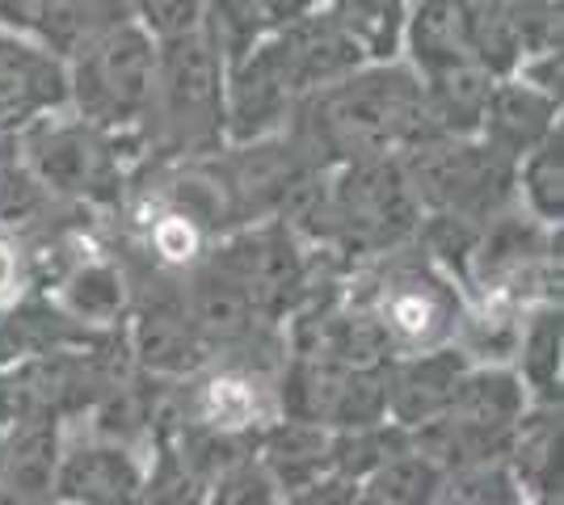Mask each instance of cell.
Masks as SVG:
<instances>
[{
	"mask_svg": "<svg viewBox=\"0 0 564 505\" xmlns=\"http://www.w3.org/2000/svg\"><path fill=\"white\" fill-rule=\"evenodd\" d=\"M22 290H30V278H25V253L9 237H0V308L9 299H18Z\"/></svg>",
	"mask_w": 564,
	"mask_h": 505,
	"instance_id": "cell-28",
	"label": "cell"
},
{
	"mask_svg": "<svg viewBox=\"0 0 564 505\" xmlns=\"http://www.w3.org/2000/svg\"><path fill=\"white\" fill-rule=\"evenodd\" d=\"M203 497H207V481L189 472L165 438H152L148 476H143V505H203Z\"/></svg>",
	"mask_w": 564,
	"mask_h": 505,
	"instance_id": "cell-23",
	"label": "cell"
},
{
	"mask_svg": "<svg viewBox=\"0 0 564 505\" xmlns=\"http://www.w3.org/2000/svg\"><path fill=\"white\" fill-rule=\"evenodd\" d=\"M101 337L115 333H89L68 312H59L51 304V295L22 290L18 299H9L0 308V371L34 359H51V354H68V350H85V345H97Z\"/></svg>",
	"mask_w": 564,
	"mask_h": 505,
	"instance_id": "cell-14",
	"label": "cell"
},
{
	"mask_svg": "<svg viewBox=\"0 0 564 505\" xmlns=\"http://www.w3.org/2000/svg\"><path fill=\"white\" fill-rule=\"evenodd\" d=\"M471 362L459 345L425 350V354H404L388 359L383 366V405L388 421L400 430H417L425 421L443 417L451 409V396L464 380Z\"/></svg>",
	"mask_w": 564,
	"mask_h": 505,
	"instance_id": "cell-11",
	"label": "cell"
},
{
	"mask_svg": "<svg viewBox=\"0 0 564 505\" xmlns=\"http://www.w3.org/2000/svg\"><path fill=\"white\" fill-rule=\"evenodd\" d=\"M118 9H122V13H127V18H131V4H135V0H115Z\"/></svg>",
	"mask_w": 564,
	"mask_h": 505,
	"instance_id": "cell-31",
	"label": "cell"
},
{
	"mask_svg": "<svg viewBox=\"0 0 564 505\" xmlns=\"http://www.w3.org/2000/svg\"><path fill=\"white\" fill-rule=\"evenodd\" d=\"M300 106L291 76L282 73L279 51L265 39L249 55L224 68V140L228 144H258L286 131Z\"/></svg>",
	"mask_w": 564,
	"mask_h": 505,
	"instance_id": "cell-9",
	"label": "cell"
},
{
	"mask_svg": "<svg viewBox=\"0 0 564 505\" xmlns=\"http://www.w3.org/2000/svg\"><path fill=\"white\" fill-rule=\"evenodd\" d=\"M0 463H4V438H0Z\"/></svg>",
	"mask_w": 564,
	"mask_h": 505,
	"instance_id": "cell-32",
	"label": "cell"
},
{
	"mask_svg": "<svg viewBox=\"0 0 564 505\" xmlns=\"http://www.w3.org/2000/svg\"><path fill=\"white\" fill-rule=\"evenodd\" d=\"M443 481H447V472L438 463H430L413 442H404L397 455L383 459L358 488L379 505H434Z\"/></svg>",
	"mask_w": 564,
	"mask_h": 505,
	"instance_id": "cell-21",
	"label": "cell"
},
{
	"mask_svg": "<svg viewBox=\"0 0 564 505\" xmlns=\"http://www.w3.org/2000/svg\"><path fill=\"white\" fill-rule=\"evenodd\" d=\"M68 110V59L43 39L0 25V140Z\"/></svg>",
	"mask_w": 564,
	"mask_h": 505,
	"instance_id": "cell-10",
	"label": "cell"
},
{
	"mask_svg": "<svg viewBox=\"0 0 564 505\" xmlns=\"http://www.w3.org/2000/svg\"><path fill=\"white\" fill-rule=\"evenodd\" d=\"M148 451L101 433H68L59 442L51 497L64 505H143Z\"/></svg>",
	"mask_w": 564,
	"mask_h": 505,
	"instance_id": "cell-8",
	"label": "cell"
},
{
	"mask_svg": "<svg viewBox=\"0 0 564 505\" xmlns=\"http://www.w3.org/2000/svg\"><path fill=\"white\" fill-rule=\"evenodd\" d=\"M404 177L422 202V216L489 223L514 207V165L468 140H425L400 156Z\"/></svg>",
	"mask_w": 564,
	"mask_h": 505,
	"instance_id": "cell-6",
	"label": "cell"
},
{
	"mask_svg": "<svg viewBox=\"0 0 564 505\" xmlns=\"http://www.w3.org/2000/svg\"><path fill=\"white\" fill-rule=\"evenodd\" d=\"M270 34L274 30L265 25L253 0H207V9H203V34L198 39L224 59V68L236 64L240 55H249L258 43H265Z\"/></svg>",
	"mask_w": 564,
	"mask_h": 505,
	"instance_id": "cell-22",
	"label": "cell"
},
{
	"mask_svg": "<svg viewBox=\"0 0 564 505\" xmlns=\"http://www.w3.org/2000/svg\"><path fill=\"white\" fill-rule=\"evenodd\" d=\"M501 463L510 468L527 505L561 502V405H531L522 413Z\"/></svg>",
	"mask_w": 564,
	"mask_h": 505,
	"instance_id": "cell-17",
	"label": "cell"
},
{
	"mask_svg": "<svg viewBox=\"0 0 564 505\" xmlns=\"http://www.w3.org/2000/svg\"><path fill=\"white\" fill-rule=\"evenodd\" d=\"M9 144L18 161L34 173V182L76 216H106V211L118 216L143 165L135 135L94 127L76 119L72 110L30 122L25 131L9 135Z\"/></svg>",
	"mask_w": 564,
	"mask_h": 505,
	"instance_id": "cell-2",
	"label": "cell"
},
{
	"mask_svg": "<svg viewBox=\"0 0 564 505\" xmlns=\"http://www.w3.org/2000/svg\"><path fill=\"white\" fill-rule=\"evenodd\" d=\"M203 9H207V0H135L131 22L140 25L156 47H169V43L203 34Z\"/></svg>",
	"mask_w": 564,
	"mask_h": 505,
	"instance_id": "cell-24",
	"label": "cell"
},
{
	"mask_svg": "<svg viewBox=\"0 0 564 505\" xmlns=\"http://www.w3.org/2000/svg\"><path fill=\"white\" fill-rule=\"evenodd\" d=\"M282 505H358V484L346 476H321V481L304 484L295 493H286Z\"/></svg>",
	"mask_w": 564,
	"mask_h": 505,
	"instance_id": "cell-27",
	"label": "cell"
},
{
	"mask_svg": "<svg viewBox=\"0 0 564 505\" xmlns=\"http://www.w3.org/2000/svg\"><path fill=\"white\" fill-rule=\"evenodd\" d=\"M552 131H561V101L522 85L518 76H497L485 114L476 127V140L497 152L501 161L518 165L531 147H540Z\"/></svg>",
	"mask_w": 564,
	"mask_h": 505,
	"instance_id": "cell-12",
	"label": "cell"
},
{
	"mask_svg": "<svg viewBox=\"0 0 564 505\" xmlns=\"http://www.w3.org/2000/svg\"><path fill=\"white\" fill-rule=\"evenodd\" d=\"M156 80V43L135 22H118L68 55V110L76 119L135 135Z\"/></svg>",
	"mask_w": 564,
	"mask_h": 505,
	"instance_id": "cell-5",
	"label": "cell"
},
{
	"mask_svg": "<svg viewBox=\"0 0 564 505\" xmlns=\"http://www.w3.org/2000/svg\"><path fill=\"white\" fill-rule=\"evenodd\" d=\"M253 4H258V13L265 18L270 30H282V25L307 18L312 9H321V0H253Z\"/></svg>",
	"mask_w": 564,
	"mask_h": 505,
	"instance_id": "cell-29",
	"label": "cell"
},
{
	"mask_svg": "<svg viewBox=\"0 0 564 505\" xmlns=\"http://www.w3.org/2000/svg\"><path fill=\"white\" fill-rule=\"evenodd\" d=\"M143 161L177 165L215 156L224 140V59L203 39L156 47V80L140 131Z\"/></svg>",
	"mask_w": 564,
	"mask_h": 505,
	"instance_id": "cell-4",
	"label": "cell"
},
{
	"mask_svg": "<svg viewBox=\"0 0 564 505\" xmlns=\"http://www.w3.org/2000/svg\"><path fill=\"white\" fill-rule=\"evenodd\" d=\"M312 249L307 241L286 223V219H258L232 228L219 237L207 253V262L219 265L245 299L258 308L261 320L282 325L295 316L312 295Z\"/></svg>",
	"mask_w": 564,
	"mask_h": 505,
	"instance_id": "cell-7",
	"label": "cell"
},
{
	"mask_svg": "<svg viewBox=\"0 0 564 505\" xmlns=\"http://www.w3.org/2000/svg\"><path fill=\"white\" fill-rule=\"evenodd\" d=\"M55 4H59V0H22V25H18V30H22V34H39Z\"/></svg>",
	"mask_w": 564,
	"mask_h": 505,
	"instance_id": "cell-30",
	"label": "cell"
},
{
	"mask_svg": "<svg viewBox=\"0 0 564 505\" xmlns=\"http://www.w3.org/2000/svg\"><path fill=\"white\" fill-rule=\"evenodd\" d=\"M514 202L543 228H561L564 219V127L552 131L514 165Z\"/></svg>",
	"mask_w": 564,
	"mask_h": 505,
	"instance_id": "cell-20",
	"label": "cell"
},
{
	"mask_svg": "<svg viewBox=\"0 0 564 505\" xmlns=\"http://www.w3.org/2000/svg\"><path fill=\"white\" fill-rule=\"evenodd\" d=\"M270 43H274V51H279L282 73L291 76V85H295L300 101H304L307 94H316V89L333 85V80L350 76L354 68H362L358 51L346 43V34L329 22L325 9H312V13L300 18V22L274 30Z\"/></svg>",
	"mask_w": 564,
	"mask_h": 505,
	"instance_id": "cell-15",
	"label": "cell"
},
{
	"mask_svg": "<svg viewBox=\"0 0 564 505\" xmlns=\"http://www.w3.org/2000/svg\"><path fill=\"white\" fill-rule=\"evenodd\" d=\"M400 64L413 76L443 73V68H459V64H480L476 59V39H471L468 0H413Z\"/></svg>",
	"mask_w": 564,
	"mask_h": 505,
	"instance_id": "cell-16",
	"label": "cell"
},
{
	"mask_svg": "<svg viewBox=\"0 0 564 505\" xmlns=\"http://www.w3.org/2000/svg\"><path fill=\"white\" fill-rule=\"evenodd\" d=\"M43 295H51V304L68 312L76 325H85L89 333H122L131 308V278L106 253L85 249Z\"/></svg>",
	"mask_w": 564,
	"mask_h": 505,
	"instance_id": "cell-13",
	"label": "cell"
},
{
	"mask_svg": "<svg viewBox=\"0 0 564 505\" xmlns=\"http://www.w3.org/2000/svg\"><path fill=\"white\" fill-rule=\"evenodd\" d=\"M282 502H286V493L261 468L258 455L228 468L224 476H215L207 484V497H203V505H282Z\"/></svg>",
	"mask_w": 564,
	"mask_h": 505,
	"instance_id": "cell-25",
	"label": "cell"
},
{
	"mask_svg": "<svg viewBox=\"0 0 564 505\" xmlns=\"http://www.w3.org/2000/svg\"><path fill=\"white\" fill-rule=\"evenodd\" d=\"M362 64H400L413 0H321Z\"/></svg>",
	"mask_w": 564,
	"mask_h": 505,
	"instance_id": "cell-18",
	"label": "cell"
},
{
	"mask_svg": "<svg viewBox=\"0 0 564 505\" xmlns=\"http://www.w3.org/2000/svg\"><path fill=\"white\" fill-rule=\"evenodd\" d=\"M510 366L531 405H561V304H531L522 312Z\"/></svg>",
	"mask_w": 564,
	"mask_h": 505,
	"instance_id": "cell-19",
	"label": "cell"
},
{
	"mask_svg": "<svg viewBox=\"0 0 564 505\" xmlns=\"http://www.w3.org/2000/svg\"><path fill=\"white\" fill-rule=\"evenodd\" d=\"M282 135L312 168L388 161L434 140L422 85L404 64H362L307 94Z\"/></svg>",
	"mask_w": 564,
	"mask_h": 505,
	"instance_id": "cell-1",
	"label": "cell"
},
{
	"mask_svg": "<svg viewBox=\"0 0 564 505\" xmlns=\"http://www.w3.org/2000/svg\"><path fill=\"white\" fill-rule=\"evenodd\" d=\"M350 304L371 320L392 359L455 345L468 295L455 287L447 270L425 257L417 241L388 249L358 270Z\"/></svg>",
	"mask_w": 564,
	"mask_h": 505,
	"instance_id": "cell-3",
	"label": "cell"
},
{
	"mask_svg": "<svg viewBox=\"0 0 564 505\" xmlns=\"http://www.w3.org/2000/svg\"><path fill=\"white\" fill-rule=\"evenodd\" d=\"M561 64H564L561 47L527 51L510 76H518L522 85H531V89H540V94H547V97H556V101H561Z\"/></svg>",
	"mask_w": 564,
	"mask_h": 505,
	"instance_id": "cell-26",
	"label": "cell"
}]
</instances>
